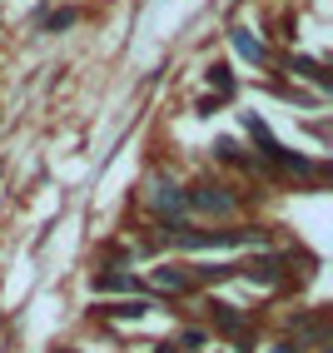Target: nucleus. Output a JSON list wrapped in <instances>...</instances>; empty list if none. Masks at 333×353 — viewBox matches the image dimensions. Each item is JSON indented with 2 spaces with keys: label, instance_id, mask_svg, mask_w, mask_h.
Returning <instances> with one entry per match:
<instances>
[{
  "label": "nucleus",
  "instance_id": "4",
  "mask_svg": "<svg viewBox=\"0 0 333 353\" xmlns=\"http://www.w3.org/2000/svg\"><path fill=\"white\" fill-rule=\"evenodd\" d=\"M75 20H80V10H60V15H50V20H45V26H50V30H60V26H75Z\"/></svg>",
  "mask_w": 333,
  "mask_h": 353
},
{
  "label": "nucleus",
  "instance_id": "3",
  "mask_svg": "<svg viewBox=\"0 0 333 353\" xmlns=\"http://www.w3.org/2000/svg\"><path fill=\"white\" fill-rule=\"evenodd\" d=\"M234 45H239V50H244V55H254V60H264V50H259V40H249L244 30H239V35H234Z\"/></svg>",
  "mask_w": 333,
  "mask_h": 353
},
{
  "label": "nucleus",
  "instance_id": "2",
  "mask_svg": "<svg viewBox=\"0 0 333 353\" xmlns=\"http://www.w3.org/2000/svg\"><path fill=\"white\" fill-rule=\"evenodd\" d=\"M289 70H299V75H308V80H319V85H328V75H323V65H314V60H294Z\"/></svg>",
  "mask_w": 333,
  "mask_h": 353
},
{
  "label": "nucleus",
  "instance_id": "5",
  "mask_svg": "<svg viewBox=\"0 0 333 353\" xmlns=\"http://www.w3.org/2000/svg\"><path fill=\"white\" fill-rule=\"evenodd\" d=\"M159 284H164V289H184V279H179L174 269H159Z\"/></svg>",
  "mask_w": 333,
  "mask_h": 353
},
{
  "label": "nucleus",
  "instance_id": "1",
  "mask_svg": "<svg viewBox=\"0 0 333 353\" xmlns=\"http://www.w3.org/2000/svg\"><path fill=\"white\" fill-rule=\"evenodd\" d=\"M189 204H194V209H209V214H229V209H234V199H229V194H219V190H209V184L189 194Z\"/></svg>",
  "mask_w": 333,
  "mask_h": 353
}]
</instances>
